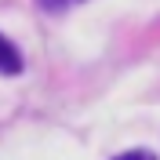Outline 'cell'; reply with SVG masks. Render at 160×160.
Returning <instances> with one entry per match:
<instances>
[{
  "label": "cell",
  "mask_w": 160,
  "mask_h": 160,
  "mask_svg": "<svg viewBox=\"0 0 160 160\" xmlns=\"http://www.w3.org/2000/svg\"><path fill=\"white\" fill-rule=\"evenodd\" d=\"M22 69V55L8 37H0V73H18Z\"/></svg>",
  "instance_id": "1"
},
{
  "label": "cell",
  "mask_w": 160,
  "mask_h": 160,
  "mask_svg": "<svg viewBox=\"0 0 160 160\" xmlns=\"http://www.w3.org/2000/svg\"><path fill=\"white\" fill-rule=\"evenodd\" d=\"M117 160H157L153 153H142V149H135V153H124V157H117Z\"/></svg>",
  "instance_id": "3"
},
{
  "label": "cell",
  "mask_w": 160,
  "mask_h": 160,
  "mask_svg": "<svg viewBox=\"0 0 160 160\" xmlns=\"http://www.w3.org/2000/svg\"><path fill=\"white\" fill-rule=\"evenodd\" d=\"M73 4H80V0H40V8H48V11H66Z\"/></svg>",
  "instance_id": "2"
}]
</instances>
